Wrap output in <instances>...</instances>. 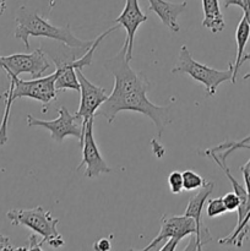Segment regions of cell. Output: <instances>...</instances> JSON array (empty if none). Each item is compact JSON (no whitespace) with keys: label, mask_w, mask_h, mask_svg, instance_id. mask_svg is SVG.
<instances>
[{"label":"cell","mask_w":250,"mask_h":251,"mask_svg":"<svg viewBox=\"0 0 250 251\" xmlns=\"http://www.w3.org/2000/svg\"><path fill=\"white\" fill-rule=\"evenodd\" d=\"M249 223H250V210L247 213V216L244 217V220L242 221L240 225H238L235 227V229L230 233L228 237L222 238V239L218 240L220 244H225V245H234V247H243V242L247 239L248 233H249Z\"/></svg>","instance_id":"2e32d148"},{"label":"cell","mask_w":250,"mask_h":251,"mask_svg":"<svg viewBox=\"0 0 250 251\" xmlns=\"http://www.w3.org/2000/svg\"><path fill=\"white\" fill-rule=\"evenodd\" d=\"M181 176H183L184 190H186V191L199 190V189L202 188V186L206 184V181H207V180H205L202 176H199L196 172L190 171V169H188V171H184L183 173H181Z\"/></svg>","instance_id":"e0dca14e"},{"label":"cell","mask_w":250,"mask_h":251,"mask_svg":"<svg viewBox=\"0 0 250 251\" xmlns=\"http://www.w3.org/2000/svg\"><path fill=\"white\" fill-rule=\"evenodd\" d=\"M58 75L59 70L56 69L50 75L32 78L31 81L21 80L19 76H7L10 81V87L4 93L5 110L1 125H0V146L7 142V124H9L12 102L17 98H31V100L41 102L43 104V110H46V108H48V105L58 96V91L55 88V80Z\"/></svg>","instance_id":"3957f363"},{"label":"cell","mask_w":250,"mask_h":251,"mask_svg":"<svg viewBox=\"0 0 250 251\" xmlns=\"http://www.w3.org/2000/svg\"><path fill=\"white\" fill-rule=\"evenodd\" d=\"M206 212L210 218L218 217V216L223 215V213L227 212V208H225V202H223L222 198L212 199V200L208 201L207 208H206Z\"/></svg>","instance_id":"ac0fdd59"},{"label":"cell","mask_w":250,"mask_h":251,"mask_svg":"<svg viewBox=\"0 0 250 251\" xmlns=\"http://www.w3.org/2000/svg\"><path fill=\"white\" fill-rule=\"evenodd\" d=\"M51 66L46 53L41 48L32 53H19L12 55H0V68L6 75L19 76L21 74H29L32 78L41 77Z\"/></svg>","instance_id":"ba28073f"},{"label":"cell","mask_w":250,"mask_h":251,"mask_svg":"<svg viewBox=\"0 0 250 251\" xmlns=\"http://www.w3.org/2000/svg\"><path fill=\"white\" fill-rule=\"evenodd\" d=\"M110 248H112V244H110V240L108 238H102L93 245V249L98 251H108L110 250Z\"/></svg>","instance_id":"7402d4cb"},{"label":"cell","mask_w":250,"mask_h":251,"mask_svg":"<svg viewBox=\"0 0 250 251\" xmlns=\"http://www.w3.org/2000/svg\"><path fill=\"white\" fill-rule=\"evenodd\" d=\"M152 147H153V153L154 156H157L158 158H161L164 154V147L159 144L156 140H152Z\"/></svg>","instance_id":"cb8c5ba5"},{"label":"cell","mask_w":250,"mask_h":251,"mask_svg":"<svg viewBox=\"0 0 250 251\" xmlns=\"http://www.w3.org/2000/svg\"><path fill=\"white\" fill-rule=\"evenodd\" d=\"M59 115L54 120H42L37 119L33 115H27V125L31 127L39 126L44 127L50 131L51 139L58 144H61L64 139L69 136L76 137L78 140L80 146L83 141V132H85V124L82 118L77 114L73 115L66 107H60L58 110Z\"/></svg>","instance_id":"8992f818"},{"label":"cell","mask_w":250,"mask_h":251,"mask_svg":"<svg viewBox=\"0 0 250 251\" xmlns=\"http://www.w3.org/2000/svg\"><path fill=\"white\" fill-rule=\"evenodd\" d=\"M29 245L26 248V250H42V245L44 244L43 240L37 242V237L34 234L29 235Z\"/></svg>","instance_id":"603a6c76"},{"label":"cell","mask_w":250,"mask_h":251,"mask_svg":"<svg viewBox=\"0 0 250 251\" xmlns=\"http://www.w3.org/2000/svg\"><path fill=\"white\" fill-rule=\"evenodd\" d=\"M168 184L169 189H171L172 194H180L184 190L183 186V176H181L180 172L174 171L169 174L168 176Z\"/></svg>","instance_id":"d6986e66"},{"label":"cell","mask_w":250,"mask_h":251,"mask_svg":"<svg viewBox=\"0 0 250 251\" xmlns=\"http://www.w3.org/2000/svg\"><path fill=\"white\" fill-rule=\"evenodd\" d=\"M250 38V26L248 24L247 20L242 17L237 26V31H235V41H237V55H235V61L233 63V78L232 83H235L237 81L238 71H239L240 66H242L243 56H244L245 47H247L248 41Z\"/></svg>","instance_id":"9a60e30c"},{"label":"cell","mask_w":250,"mask_h":251,"mask_svg":"<svg viewBox=\"0 0 250 251\" xmlns=\"http://www.w3.org/2000/svg\"><path fill=\"white\" fill-rule=\"evenodd\" d=\"M6 217L11 221L12 226H25L42 235L43 243H48L49 247L58 249L65 244L63 235L56 229L59 220L54 218L42 206L34 208H14L6 213Z\"/></svg>","instance_id":"277c9868"},{"label":"cell","mask_w":250,"mask_h":251,"mask_svg":"<svg viewBox=\"0 0 250 251\" xmlns=\"http://www.w3.org/2000/svg\"><path fill=\"white\" fill-rule=\"evenodd\" d=\"M191 234H196V225L193 218L188 216L164 215L161 218V229H159L158 235L142 250L154 249L163 240H167V243L159 250H175L179 242Z\"/></svg>","instance_id":"52a82bcc"},{"label":"cell","mask_w":250,"mask_h":251,"mask_svg":"<svg viewBox=\"0 0 250 251\" xmlns=\"http://www.w3.org/2000/svg\"><path fill=\"white\" fill-rule=\"evenodd\" d=\"M5 10H6V1H4V0H0V16L4 14Z\"/></svg>","instance_id":"83f0119b"},{"label":"cell","mask_w":250,"mask_h":251,"mask_svg":"<svg viewBox=\"0 0 250 251\" xmlns=\"http://www.w3.org/2000/svg\"><path fill=\"white\" fill-rule=\"evenodd\" d=\"M149 17L141 11L139 5V0H126L125 6L123 9L122 14L114 20L115 24L120 25L126 31V39L124 43L126 44V59L131 61L132 53H134V44H135V34L139 29L140 25L147 21Z\"/></svg>","instance_id":"7c38bea8"},{"label":"cell","mask_w":250,"mask_h":251,"mask_svg":"<svg viewBox=\"0 0 250 251\" xmlns=\"http://www.w3.org/2000/svg\"><path fill=\"white\" fill-rule=\"evenodd\" d=\"M15 21H16V28L14 31V37L21 39L27 49L29 48L31 36L46 37V38L61 42L71 49H81V50H87L95 43V41H83V39L77 38L73 33L69 25L64 27L54 26L48 20L42 17L38 12L25 5L20 6L16 11Z\"/></svg>","instance_id":"7a4b0ae2"},{"label":"cell","mask_w":250,"mask_h":251,"mask_svg":"<svg viewBox=\"0 0 250 251\" xmlns=\"http://www.w3.org/2000/svg\"><path fill=\"white\" fill-rule=\"evenodd\" d=\"M172 74H186L205 87L208 97H213L221 83L225 82V81L232 82L233 64L229 63L227 70H217V69L210 68V66L196 61L191 56L188 47L181 46L178 63H176L175 68L172 69Z\"/></svg>","instance_id":"5b68a950"},{"label":"cell","mask_w":250,"mask_h":251,"mask_svg":"<svg viewBox=\"0 0 250 251\" xmlns=\"http://www.w3.org/2000/svg\"><path fill=\"white\" fill-rule=\"evenodd\" d=\"M4 1H6V0H4Z\"/></svg>","instance_id":"f1b7e54d"},{"label":"cell","mask_w":250,"mask_h":251,"mask_svg":"<svg viewBox=\"0 0 250 251\" xmlns=\"http://www.w3.org/2000/svg\"><path fill=\"white\" fill-rule=\"evenodd\" d=\"M250 141V135L249 136H247L245 139L240 140V141H225L223 142V144L218 145V146L213 147V149H210V150H206V151L208 152H215V153H217V152L222 151L225 147H228V146H234V145H242V144H247V142Z\"/></svg>","instance_id":"44dd1931"},{"label":"cell","mask_w":250,"mask_h":251,"mask_svg":"<svg viewBox=\"0 0 250 251\" xmlns=\"http://www.w3.org/2000/svg\"><path fill=\"white\" fill-rule=\"evenodd\" d=\"M81 147H82V161L78 164L77 169H81L83 166H86L85 173H83L86 178H97L100 174H107L112 172V168L108 166L105 159L102 157L100 149L96 144L95 136H93V118H91L86 123Z\"/></svg>","instance_id":"30bf717a"},{"label":"cell","mask_w":250,"mask_h":251,"mask_svg":"<svg viewBox=\"0 0 250 251\" xmlns=\"http://www.w3.org/2000/svg\"><path fill=\"white\" fill-rule=\"evenodd\" d=\"M213 189H215V184L212 181H206L205 185L199 189L198 194L190 199L188 206H186L184 216L191 217L195 221L196 234L190 235V242H189V245L185 248V250H201L212 240L210 230L202 222V210L206 201L212 194Z\"/></svg>","instance_id":"9c48e42d"},{"label":"cell","mask_w":250,"mask_h":251,"mask_svg":"<svg viewBox=\"0 0 250 251\" xmlns=\"http://www.w3.org/2000/svg\"><path fill=\"white\" fill-rule=\"evenodd\" d=\"M223 2H225V9H228V7L232 6V5H234V6L243 7V0H223Z\"/></svg>","instance_id":"4316f807"},{"label":"cell","mask_w":250,"mask_h":251,"mask_svg":"<svg viewBox=\"0 0 250 251\" xmlns=\"http://www.w3.org/2000/svg\"><path fill=\"white\" fill-rule=\"evenodd\" d=\"M223 202H225V208H227V212H234L239 208L240 206V199L237 194L233 191V193H228L223 196Z\"/></svg>","instance_id":"ffe728a7"},{"label":"cell","mask_w":250,"mask_h":251,"mask_svg":"<svg viewBox=\"0 0 250 251\" xmlns=\"http://www.w3.org/2000/svg\"><path fill=\"white\" fill-rule=\"evenodd\" d=\"M76 73H77L78 82H80L81 95L80 107H78V110L76 114L82 118L83 124L86 126V123L91 118H95L96 113L100 109V105L107 100L108 95L104 88L92 83L83 75L82 69H76Z\"/></svg>","instance_id":"8fae6325"},{"label":"cell","mask_w":250,"mask_h":251,"mask_svg":"<svg viewBox=\"0 0 250 251\" xmlns=\"http://www.w3.org/2000/svg\"><path fill=\"white\" fill-rule=\"evenodd\" d=\"M202 10L205 15L202 20V26L210 29L212 33L222 32L225 24L218 0H202Z\"/></svg>","instance_id":"5bb4252c"},{"label":"cell","mask_w":250,"mask_h":251,"mask_svg":"<svg viewBox=\"0 0 250 251\" xmlns=\"http://www.w3.org/2000/svg\"><path fill=\"white\" fill-rule=\"evenodd\" d=\"M0 250H14V247L9 242V238L1 234H0Z\"/></svg>","instance_id":"d4e9b609"},{"label":"cell","mask_w":250,"mask_h":251,"mask_svg":"<svg viewBox=\"0 0 250 251\" xmlns=\"http://www.w3.org/2000/svg\"><path fill=\"white\" fill-rule=\"evenodd\" d=\"M243 11H244V19L247 20L250 26V0H243Z\"/></svg>","instance_id":"484cf974"},{"label":"cell","mask_w":250,"mask_h":251,"mask_svg":"<svg viewBox=\"0 0 250 251\" xmlns=\"http://www.w3.org/2000/svg\"><path fill=\"white\" fill-rule=\"evenodd\" d=\"M150 81L144 73L134 69H124L114 76V88L107 100L100 105L96 115L103 117L108 123H113L118 113L137 112L146 115L157 127L158 137L162 136L167 126L172 123L171 108L156 105L147 98Z\"/></svg>","instance_id":"6da1fadb"},{"label":"cell","mask_w":250,"mask_h":251,"mask_svg":"<svg viewBox=\"0 0 250 251\" xmlns=\"http://www.w3.org/2000/svg\"><path fill=\"white\" fill-rule=\"evenodd\" d=\"M150 11L154 12L162 24L168 27L172 32L180 31L178 25V17L186 9V2H171L167 0H149Z\"/></svg>","instance_id":"4fadbf2b"}]
</instances>
